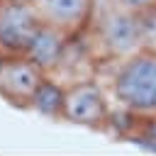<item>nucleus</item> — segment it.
<instances>
[{
  "label": "nucleus",
  "instance_id": "423d86ee",
  "mask_svg": "<svg viewBox=\"0 0 156 156\" xmlns=\"http://www.w3.org/2000/svg\"><path fill=\"white\" fill-rule=\"evenodd\" d=\"M34 5L44 24L56 27L73 41L83 39L98 12V0H37Z\"/></svg>",
  "mask_w": 156,
  "mask_h": 156
},
{
  "label": "nucleus",
  "instance_id": "20e7f679",
  "mask_svg": "<svg viewBox=\"0 0 156 156\" xmlns=\"http://www.w3.org/2000/svg\"><path fill=\"white\" fill-rule=\"evenodd\" d=\"M39 27H41V17L32 0H2L0 2V54L24 56Z\"/></svg>",
  "mask_w": 156,
  "mask_h": 156
},
{
  "label": "nucleus",
  "instance_id": "9b49d317",
  "mask_svg": "<svg viewBox=\"0 0 156 156\" xmlns=\"http://www.w3.org/2000/svg\"><path fill=\"white\" fill-rule=\"evenodd\" d=\"M2 58H5V56H2V54H0V66H2Z\"/></svg>",
  "mask_w": 156,
  "mask_h": 156
},
{
  "label": "nucleus",
  "instance_id": "7ed1b4c3",
  "mask_svg": "<svg viewBox=\"0 0 156 156\" xmlns=\"http://www.w3.org/2000/svg\"><path fill=\"white\" fill-rule=\"evenodd\" d=\"M110 93L102 83L93 78H83L66 85V102H63V119L76 127H85L93 132H107L115 124V112L110 102Z\"/></svg>",
  "mask_w": 156,
  "mask_h": 156
},
{
  "label": "nucleus",
  "instance_id": "0eeeda50",
  "mask_svg": "<svg viewBox=\"0 0 156 156\" xmlns=\"http://www.w3.org/2000/svg\"><path fill=\"white\" fill-rule=\"evenodd\" d=\"M71 41L73 39H68L63 32H58L56 27L41 22V27L34 34V39H32V44H29V49H27L24 56L32 58L46 76H51V73L58 71V66H61V61H63Z\"/></svg>",
  "mask_w": 156,
  "mask_h": 156
},
{
  "label": "nucleus",
  "instance_id": "6e6552de",
  "mask_svg": "<svg viewBox=\"0 0 156 156\" xmlns=\"http://www.w3.org/2000/svg\"><path fill=\"white\" fill-rule=\"evenodd\" d=\"M63 102H66V85L58 83L54 76H46L32 98V110L46 119H63Z\"/></svg>",
  "mask_w": 156,
  "mask_h": 156
},
{
  "label": "nucleus",
  "instance_id": "f257e3e1",
  "mask_svg": "<svg viewBox=\"0 0 156 156\" xmlns=\"http://www.w3.org/2000/svg\"><path fill=\"white\" fill-rule=\"evenodd\" d=\"M107 93L119 112L132 117L156 115V49L144 46L132 56L112 61Z\"/></svg>",
  "mask_w": 156,
  "mask_h": 156
},
{
  "label": "nucleus",
  "instance_id": "f8f14e48",
  "mask_svg": "<svg viewBox=\"0 0 156 156\" xmlns=\"http://www.w3.org/2000/svg\"><path fill=\"white\" fill-rule=\"evenodd\" d=\"M0 2H2V0H0Z\"/></svg>",
  "mask_w": 156,
  "mask_h": 156
},
{
  "label": "nucleus",
  "instance_id": "f03ea898",
  "mask_svg": "<svg viewBox=\"0 0 156 156\" xmlns=\"http://www.w3.org/2000/svg\"><path fill=\"white\" fill-rule=\"evenodd\" d=\"M93 27L105 61H119L146 46L141 15L117 7L115 2H110V7L102 15H95Z\"/></svg>",
  "mask_w": 156,
  "mask_h": 156
},
{
  "label": "nucleus",
  "instance_id": "39448f33",
  "mask_svg": "<svg viewBox=\"0 0 156 156\" xmlns=\"http://www.w3.org/2000/svg\"><path fill=\"white\" fill-rule=\"evenodd\" d=\"M46 73L27 56H5L0 66V98L17 107L32 110V98Z\"/></svg>",
  "mask_w": 156,
  "mask_h": 156
},
{
  "label": "nucleus",
  "instance_id": "9d476101",
  "mask_svg": "<svg viewBox=\"0 0 156 156\" xmlns=\"http://www.w3.org/2000/svg\"><path fill=\"white\" fill-rule=\"evenodd\" d=\"M117 7H124L134 15H146L156 10V0H112Z\"/></svg>",
  "mask_w": 156,
  "mask_h": 156
},
{
  "label": "nucleus",
  "instance_id": "1a4fd4ad",
  "mask_svg": "<svg viewBox=\"0 0 156 156\" xmlns=\"http://www.w3.org/2000/svg\"><path fill=\"white\" fill-rule=\"evenodd\" d=\"M127 117V129L124 136L132 139L134 144L156 151V115L154 117H132L127 112H122Z\"/></svg>",
  "mask_w": 156,
  "mask_h": 156
}]
</instances>
